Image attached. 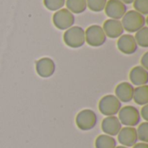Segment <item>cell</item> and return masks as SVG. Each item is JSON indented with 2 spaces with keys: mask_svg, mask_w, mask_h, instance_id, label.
<instances>
[{
  "mask_svg": "<svg viewBox=\"0 0 148 148\" xmlns=\"http://www.w3.org/2000/svg\"><path fill=\"white\" fill-rule=\"evenodd\" d=\"M121 23L124 30H127L130 33H134L145 27L146 18L142 14L139 13L134 10H132L125 13V15L122 16Z\"/></svg>",
  "mask_w": 148,
  "mask_h": 148,
  "instance_id": "obj_1",
  "label": "cell"
},
{
  "mask_svg": "<svg viewBox=\"0 0 148 148\" xmlns=\"http://www.w3.org/2000/svg\"><path fill=\"white\" fill-rule=\"evenodd\" d=\"M65 44L72 49H77L85 43V30L79 26H72L63 34Z\"/></svg>",
  "mask_w": 148,
  "mask_h": 148,
  "instance_id": "obj_2",
  "label": "cell"
},
{
  "mask_svg": "<svg viewBox=\"0 0 148 148\" xmlns=\"http://www.w3.org/2000/svg\"><path fill=\"white\" fill-rule=\"evenodd\" d=\"M121 108V102L119 99L113 95H108L103 96L99 102L100 112L106 116H114Z\"/></svg>",
  "mask_w": 148,
  "mask_h": 148,
  "instance_id": "obj_3",
  "label": "cell"
},
{
  "mask_svg": "<svg viewBox=\"0 0 148 148\" xmlns=\"http://www.w3.org/2000/svg\"><path fill=\"white\" fill-rule=\"evenodd\" d=\"M119 121L121 125L126 127L137 126L140 121V111L134 106H126L120 109L119 111Z\"/></svg>",
  "mask_w": 148,
  "mask_h": 148,
  "instance_id": "obj_4",
  "label": "cell"
},
{
  "mask_svg": "<svg viewBox=\"0 0 148 148\" xmlns=\"http://www.w3.org/2000/svg\"><path fill=\"white\" fill-rule=\"evenodd\" d=\"M107 36L105 32L100 25H91L85 31V42L89 46L100 47L105 43Z\"/></svg>",
  "mask_w": 148,
  "mask_h": 148,
  "instance_id": "obj_5",
  "label": "cell"
},
{
  "mask_svg": "<svg viewBox=\"0 0 148 148\" xmlns=\"http://www.w3.org/2000/svg\"><path fill=\"white\" fill-rule=\"evenodd\" d=\"M75 123L82 131H89L96 126L97 115L91 109H83L76 115Z\"/></svg>",
  "mask_w": 148,
  "mask_h": 148,
  "instance_id": "obj_6",
  "label": "cell"
},
{
  "mask_svg": "<svg viewBox=\"0 0 148 148\" xmlns=\"http://www.w3.org/2000/svg\"><path fill=\"white\" fill-rule=\"evenodd\" d=\"M54 25L62 30L69 29L75 23V16L68 9H61L53 15Z\"/></svg>",
  "mask_w": 148,
  "mask_h": 148,
  "instance_id": "obj_7",
  "label": "cell"
},
{
  "mask_svg": "<svg viewBox=\"0 0 148 148\" xmlns=\"http://www.w3.org/2000/svg\"><path fill=\"white\" fill-rule=\"evenodd\" d=\"M105 13L110 19L119 20L127 12V5L121 0H108L105 6Z\"/></svg>",
  "mask_w": 148,
  "mask_h": 148,
  "instance_id": "obj_8",
  "label": "cell"
},
{
  "mask_svg": "<svg viewBox=\"0 0 148 148\" xmlns=\"http://www.w3.org/2000/svg\"><path fill=\"white\" fill-rule=\"evenodd\" d=\"M117 47L119 50L125 55H133L138 49L137 42L134 36L132 35H122L117 41Z\"/></svg>",
  "mask_w": 148,
  "mask_h": 148,
  "instance_id": "obj_9",
  "label": "cell"
},
{
  "mask_svg": "<svg viewBox=\"0 0 148 148\" xmlns=\"http://www.w3.org/2000/svg\"><path fill=\"white\" fill-rule=\"evenodd\" d=\"M56 64L51 58L43 57L36 62V71L42 78H49L55 73Z\"/></svg>",
  "mask_w": 148,
  "mask_h": 148,
  "instance_id": "obj_10",
  "label": "cell"
},
{
  "mask_svg": "<svg viewBox=\"0 0 148 148\" xmlns=\"http://www.w3.org/2000/svg\"><path fill=\"white\" fill-rule=\"evenodd\" d=\"M118 140L123 147H134L138 141L136 129L133 127H126L121 128L118 134Z\"/></svg>",
  "mask_w": 148,
  "mask_h": 148,
  "instance_id": "obj_11",
  "label": "cell"
},
{
  "mask_svg": "<svg viewBox=\"0 0 148 148\" xmlns=\"http://www.w3.org/2000/svg\"><path fill=\"white\" fill-rule=\"evenodd\" d=\"M106 36L110 38H117L123 35L124 29L122 23L119 20L115 19H108L104 22L102 27Z\"/></svg>",
  "mask_w": 148,
  "mask_h": 148,
  "instance_id": "obj_12",
  "label": "cell"
},
{
  "mask_svg": "<svg viewBox=\"0 0 148 148\" xmlns=\"http://www.w3.org/2000/svg\"><path fill=\"white\" fill-rule=\"evenodd\" d=\"M121 123L116 116H107L101 122V129L105 134L109 136H116L121 131Z\"/></svg>",
  "mask_w": 148,
  "mask_h": 148,
  "instance_id": "obj_13",
  "label": "cell"
},
{
  "mask_svg": "<svg viewBox=\"0 0 148 148\" xmlns=\"http://www.w3.org/2000/svg\"><path fill=\"white\" fill-rule=\"evenodd\" d=\"M130 81L133 84L140 87L148 83V71L141 66L133 68L129 74Z\"/></svg>",
  "mask_w": 148,
  "mask_h": 148,
  "instance_id": "obj_14",
  "label": "cell"
},
{
  "mask_svg": "<svg viewBox=\"0 0 148 148\" xmlns=\"http://www.w3.org/2000/svg\"><path fill=\"white\" fill-rule=\"evenodd\" d=\"M134 87L131 83L121 82L115 88V96L119 99L121 102H129L133 100L134 95Z\"/></svg>",
  "mask_w": 148,
  "mask_h": 148,
  "instance_id": "obj_15",
  "label": "cell"
},
{
  "mask_svg": "<svg viewBox=\"0 0 148 148\" xmlns=\"http://www.w3.org/2000/svg\"><path fill=\"white\" fill-rule=\"evenodd\" d=\"M133 99L138 105L144 106L148 103V86H140L134 90Z\"/></svg>",
  "mask_w": 148,
  "mask_h": 148,
  "instance_id": "obj_16",
  "label": "cell"
},
{
  "mask_svg": "<svg viewBox=\"0 0 148 148\" xmlns=\"http://www.w3.org/2000/svg\"><path fill=\"white\" fill-rule=\"evenodd\" d=\"M67 9L75 14H81L87 9V0H66Z\"/></svg>",
  "mask_w": 148,
  "mask_h": 148,
  "instance_id": "obj_17",
  "label": "cell"
},
{
  "mask_svg": "<svg viewBox=\"0 0 148 148\" xmlns=\"http://www.w3.org/2000/svg\"><path fill=\"white\" fill-rule=\"evenodd\" d=\"M95 146V148H115L116 140L112 136L107 134H101L96 138Z\"/></svg>",
  "mask_w": 148,
  "mask_h": 148,
  "instance_id": "obj_18",
  "label": "cell"
},
{
  "mask_svg": "<svg viewBox=\"0 0 148 148\" xmlns=\"http://www.w3.org/2000/svg\"><path fill=\"white\" fill-rule=\"evenodd\" d=\"M134 39L137 42V45L141 46L142 48L148 47V28L143 27L136 32Z\"/></svg>",
  "mask_w": 148,
  "mask_h": 148,
  "instance_id": "obj_19",
  "label": "cell"
},
{
  "mask_svg": "<svg viewBox=\"0 0 148 148\" xmlns=\"http://www.w3.org/2000/svg\"><path fill=\"white\" fill-rule=\"evenodd\" d=\"M107 0H87V7L92 11L100 12L105 9Z\"/></svg>",
  "mask_w": 148,
  "mask_h": 148,
  "instance_id": "obj_20",
  "label": "cell"
},
{
  "mask_svg": "<svg viewBox=\"0 0 148 148\" xmlns=\"http://www.w3.org/2000/svg\"><path fill=\"white\" fill-rule=\"evenodd\" d=\"M137 131V136H138V140H140L141 142L144 143H147L148 142V122L145 121L142 122L138 129H136Z\"/></svg>",
  "mask_w": 148,
  "mask_h": 148,
  "instance_id": "obj_21",
  "label": "cell"
},
{
  "mask_svg": "<svg viewBox=\"0 0 148 148\" xmlns=\"http://www.w3.org/2000/svg\"><path fill=\"white\" fill-rule=\"evenodd\" d=\"M43 4L49 10L56 11L64 6L65 0H43Z\"/></svg>",
  "mask_w": 148,
  "mask_h": 148,
  "instance_id": "obj_22",
  "label": "cell"
},
{
  "mask_svg": "<svg viewBox=\"0 0 148 148\" xmlns=\"http://www.w3.org/2000/svg\"><path fill=\"white\" fill-rule=\"evenodd\" d=\"M134 10L144 15L148 14V0H134Z\"/></svg>",
  "mask_w": 148,
  "mask_h": 148,
  "instance_id": "obj_23",
  "label": "cell"
},
{
  "mask_svg": "<svg viewBox=\"0 0 148 148\" xmlns=\"http://www.w3.org/2000/svg\"><path fill=\"white\" fill-rule=\"evenodd\" d=\"M141 67H143L147 70L148 69V52H146L141 58Z\"/></svg>",
  "mask_w": 148,
  "mask_h": 148,
  "instance_id": "obj_24",
  "label": "cell"
},
{
  "mask_svg": "<svg viewBox=\"0 0 148 148\" xmlns=\"http://www.w3.org/2000/svg\"><path fill=\"white\" fill-rule=\"evenodd\" d=\"M141 117L146 121H148V105H144V107L141 108Z\"/></svg>",
  "mask_w": 148,
  "mask_h": 148,
  "instance_id": "obj_25",
  "label": "cell"
},
{
  "mask_svg": "<svg viewBox=\"0 0 148 148\" xmlns=\"http://www.w3.org/2000/svg\"><path fill=\"white\" fill-rule=\"evenodd\" d=\"M133 148H148V144L147 143H144V142H141V143H136Z\"/></svg>",
  "mask_w": 148,
  "mask_h": 148,
  "instance_id": "obj_26",
  "label": "cell"
},
{
  "mask_svg": "<svg viewBox=\"0 0 148 148\" xmlns=\"http://www.w3.org/2000/svg\"><path fill=\"white\" fill-rule=\"evenodd\" d=\"M122 3H124L125 4L127 3V4H130V3H134V0H121Z\"/></svg>",
  "mask_w": 148,
  "mask_h": 148,
  "instance_id": "obj_27",
  "label": "cell"
},
{
  "mask_svg": "<svg viewBox=\"0 0 148 148\" xmlns=\"http://www.w3.org/2000/svg\"><path fill=\"white\" fill-rule=\"evenodd\" d=\"M115 148H128V147H123V146H120V147H116Z\"/></svg>",
  "mask_w": 148,
  "mask_h": 148,
  "instance_id": "obj_28",
  "label": "cell"
}]
</instances>
